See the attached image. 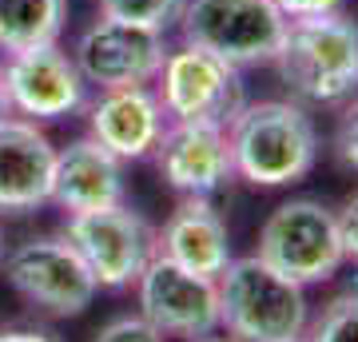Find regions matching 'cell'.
<instances>
[{
  "label": "cell",
  "instance_id": "2",
  "mask_svg": "<svg viewBox=\"0 0 358 342\" xmlns=\"http://www.w3.org/2000/svg\"><path fill=\"white\" fill-rule=\"evenodd\" d=\"M271 64L299 104H350L358 100V24L346 13L287 20Z\"/></svg>",
  "mask_w": 358,
  "mask_h": 342
},
{
  "label": "cell",
  "instance_id": "3",
  "mask_svg": "<svg viewBox=\"0 0 358 342\" xmlns=\"http://www.w3.org/2000/svg\"><path fill=\"white\" fill-rule=\"evenodd\" d=\"M215 287L219 327L231 342H287L307 334V287L279 275L259 255L231 259L215 279Z\"/></svg>",
  "mask_w": 358,
  "mask_h": 342
},
{
  "label": "cell",
  "instance_id": "19",
  "mask_svg": "<svg viewBox=\"0 0 358 342\" xmlns=\"http://www.w3.org/2000/svg\"><path fill=\"white\" fill-rule=\"evenodd\" d=\"M183 4H187V0H100V16H112V20H128V24L167 32L171 24H179Z\"/></svg>",
  "mask_w": 358,
  "mask_h": 342
},
{
  "label": "cell",
  "instance_id": "27",
  "mask_svg": "<svg viewBox=\"0 0 358 342\" xmlns=\"http://www.w3.org/2000/svg\"><path fill=\"white\" fill-rule=\"evenodd\" d=\"M4 255H8V247H4V227H0V266H4Z\"/></svg>",
  "mask_w": 358,
  "mask_h": 342
},
{
  "label": "cell",
  "instance_id": "28",
  "mask_svg": "<svg viewBox=\"0 0 358 342\" xmlns=\"http://www.w3.org/2000/svg\"><path fill=\"white\" fill-rule=\"evenodd\" d=\"M287 342H307V334H303V339H287Z\"/></svg>",
  "mask_w": 358,
  "mask_h": 342
},
{
  "label": "cell",
  "instance_id": "22",
  "mask_svg": "<svg viewBox=\"0 0 358 342\" xmlns=\"http://www.w3.org/2000/svg\"><path fill=\"white\" fill-rule=\"evenodd\" d=\"M334 219H338V239H343V255L358 263V191L343 203V207H338V211H334Z\"/></svg>",
  "mask_w": 358,
  "mask_h": 342
},
{
  "label": "cell",
  "instance_id": "5",
  "mask_svg": "<svg viewBox=\"0 0 358 342\" xmlns=\"http://www.w3.org/2000/svg\"><path fill=\"white\" fill-rule=\"evenodd\" d=\"M179 28L183 44H195L235 68H251L275 60L287 16L275 0H187Z\"/></svg>",
  "mask_w": 358,
  "mask_h": 342
},
{
  "label": "cell",
  "instance_id": "24",
  "mask_svg": "<svg viewBox=\"0 0 358 342\" xmlns=\"http://www.w3.org/2000/svg\"><path fill=\"white\" fill-rule=\"evenodd\" d=\"M0 342H56L48 330H32V327H8L0 330Z\"/></svg>",
  "mask_w": 358,
  "mask_h": 342
},
{
  "label": "cell",
  "instance_id": "11",
  "mask_svg": "<svg viewBox=\"0 0 358 342\" xmlns=\"http://www.w3.org/2000/svg\"><path fill=\"white\" fill-rule=\"evenodd\" d=\"M8 112L24 120H68L88 104V84L80 76L72 52L60 44H40L28 52H13L0 64Z\"/></svg>",
  "mask_w": 358,
  "mask_h": 342
},
{
  "label": "cell",
  "instance_id": "20",
  "mask_svg": "<svg viewBox=\"0 0 358 342\" xmlns=\"http://www.w3.org/2000/svg\"><path fill=\"white\" fill-rule=\"evenodd\" d=\"M92 342H167V339L143 315H120L112 322H103L92 334Z\"/></svg>",
  "mask_w": 358,
  "mask_h": 342
},
{
  "label": "cell",
  "instance_id": "7",
  "mask_svg": "<svg viewBox=\"0 0 358 342\" xmlns=\"http://www.w3.org/2000/svg\"><path fill=\"white\" fill-rule=\"evenodd\" d=\"M4 279L24 303L56 318L84 315L100 291L88 263L64 235H40V239L16 243L4 255Z\"/></svg>",
  "mask_w": 358,
  "mask_h": 342
},
{
  "label": "cell",
  "instance_id": "23",
  "mask_svg": "<svg viewBox=\"0 0 358 342\" xmlns=\"http://www.w3.org/2000/svg\"><path fill=\"white\" fill-rule=\"evenodd\" d=\"M282 8L287 20H299V16H322V13H338L343 0H275Z\"/></svg>",
  "mask_w": 358,
  "mask_h": 342
},
{
  "label": "cell",
  "instance_id": "21",
  "mask_svg": "<svg viewBox=\"0 0 358 342\" xmlns=\"http://www.w3.org/2000/svg\"><path fill=\"white\" fill-rule=\"evenodd\" d=\"M334 152H338V159H343L346 167H355V171H358V100H350V108H346V115H343V124H338Z\"/></svg>",
  "mask_w": 358,
  "mask_h": 342
},
{
  "label": "cell",
  "instance_id": "14",
  "mask_svg": "<svg viewBox=\"0 0 358 342\" xmlns=\"http://www.w3.org/2000/svg\"><path fill=\"white\" fill-rule=\"evenodd\" d=\"M167 124L171 120L152 88H112L88 104V136L124 164L155 155Z\"/></svg>",
  "mask_w": 358,
  "mask_h": 342
},
{
  "label": "cell",
  "instance_id": "25",
  "mask_svg": "<svg viewBox=\"0 0 358 342\" xmlns=\"http://www.w3.org/2000/svg\"><path fill=\"white\" fill-rule=\"evenodd\" d=\"M187 342H231L227 334H223V339H219V334H203V339H187Z\"/></svg>",
  "mask_w": 358,
  "mask_h": 342
},
{
  "label": "cell",
  "instance_id": "9",
  "mask_svg": "<svg viewBox=\"0 0 358 342\" xmlns=\"http://www.w3.org/2000/svg\"><path fill=\"white\" fill-rule=\"evenodd\" d=\"M164 32L128 24V20H112V16L92 20L72 48V60H76L84 84L100 92L152 88L159 68H164Z\"/></svg>",
  "mask_w": 358,
  "mask_h": 342
},
{
  "label": "cell",
  "instance_id": "10",
  "mask_svg": "<svg viewBox=\"0 0 358 342\" xmlns=\"http://www.w3.org/2000/svg\"><path fill=\"white\" fill-rule=\"evenodd\" d=\"M136 303L140 315L152 322L164 339H203L219 330V287L207 275H195L187 266L171 263L164 255H152L136 279Z\"/></svg>",
  "mask_w": 358,
  "mask_h": 342
},
{
  "label": "cell",
  "instance_id": "15",
  "mask_svg": "<svg viewBox=\"0 0 358 342\" xmlns=\"http://www.w3.org/2000/svg\"><path fill=\"white\" fill-rule=\"evenodd\" d=\"M52 203L64 207L68 215L103 211V207L124 203V159H115L92 136H80L68 148H56Z\"/></svg>",
  "mask_w": 358,
  "mask_h": 342
},
{
  "label": "cell",
  "instance_id": "8",
  "mask_svg": "<svg viewBox=\"0 0 358 342\" xmlns=\"http://www.w3.org/2000/svg\"><path fill=\"white\" fill-rule=\"evenodd\" d=\"M64 239L80 251L96 287H103V291L136 287V279L155 255V227L128 203L68 215Z\"/></svg>",
  "mask_w": 358,
  "mask_h": 342
},
{
  "label": "cell",
  "instance_id": "4",
  "mask_svg": "<svg viewBox=\"0 0 358 342\" xmlns=\"http://www.w3.org/2000/svg\"><path fill=\"white\" fill-rule=\"evenodd\" d=\"M255 255L303 287L334 279L338 266L346 263L334 211L319 199H307V195L287 199L271 211L267 223L259 227Z\"/></svg>",
  "mask_w": 358,
  "mask_h": 342
},
{
  "label": "cell",
  "instance_id": "17",
  "mask_svg": "<svg viewBox=\"0 0 358 342\" xmlns=\"http://www.w3.org/2000/svg\"><path fill=\"white\" fill-rule=\"evenodd\" d=\"M68 20V0H0V52L56 44Z\"/></svg>",
  "mask_w": 358,
  "mask_h": 342
},
{
  "label": "cell",
  "instance_id": "6",
  "mask_svg": "<svg viewBox=\"0 0 358 342\" xmlns=\"http://www.w3.org/2000/svg\"><path fill=\"white\" fill-rule=\"evenodd\" d=\"M155 84H159L155 96H159L171 124L227 127L247 104L243 68L219 60V56L195 48V44L167 48Z\"/></svg>",
  "mask_w": 358,
  "mask_h": 342
},
{
  "label": "cell",
  "instance_id": "1",
  "mask_svg": "<svg viewBox=\"0 0 358 342\" xmlns=\"http://www.w3.org/2000/svg\"><path fill=\"white\" fill-rule=\"evenodd\" d=\"M235 179L251 187H287L319 159V127L299 100L243 104L227 124Z\"/></svg>",
  "mask_w": 358,
  "mask_h": 342
},
{
  "label": "cell",
  "instance_id": "18",
  "mask_svg": "<svg viewBox=\"0 0 358 342\" xmlns=\"http://www.w3.org/2000/svg\"><path fill=\"white\" fill-rule=\"evenodd\" d=\"M307 342H358V287L334 294L322 315L307 322Z\"/></svg>",
  "mask_w": 358,
  "mask_h": 342
},
{
  "label": "cell",
  "instance_id": "16",
  "mask_svg": "<svg viewBox=\"0 0 358 342\" xmlns=\"http://www.w3.org/2000/svg\"><path fill=\"white\" fill-rule=\"evenodd\" d=\"M155 255L187 266L195 275H207V279H219L223 266L235 259L227 223L215 211V203L203 199V195H183L179 199V207L164 219V227L155 231Z\"/></svg>",
  "mask_w": 358,
  "mask_h": 342
},
{
  "label": "cell",
  "instance_id": "12",
  "mask_svg": "<svg viewBox=\"0 0 358 342\" xmlns=\"http://www.w3.org/2000/svg\"><path fill=\"white\" fill-rule=\"evenodd\" d=\"M56 176V148L40 131L36 120L0 115V211L24 215L52 203Z\"/></svg>",
  "mask_w": 358,
  "mask_h": 342
},
{
  "label": "cell",
  "instance_id": "26",
  "mask_svg": "<svg viewBox=\"0 0 358 342\" xmlns=\"http://www.w3.org/2000/svg\"><path fill=\"white\" fill-rule=\"evenodd\" d=\"M8 112V100H4V80H0V115Z\"/></svg>",
  "mask_w": 358,
  "mask_h": 342
},
{
  "label": "cell",
  "instance_id": "13",
  "mask_svg": "<svg viewBox=\"0 0 358 342\" xmlns=\"http://www.w3.org/2000/svg\"><path fill=\"white\" fill-rule=\"evenodd\" d=\"M155 167H159V176L171 191L211 199L219 187H227L235 179L227 127L167 124L164 140L155 148Z\"/></svg>",
  "mask_w": 358,
  "mask_h": 342
}]
</instances>
